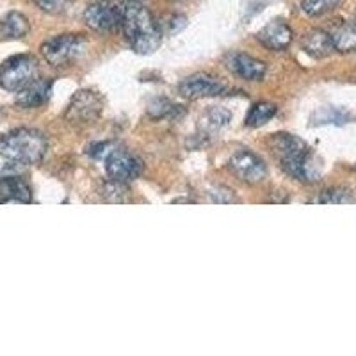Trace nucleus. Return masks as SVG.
I'll return each instance as SVG.
<instances>
[{
	"label": "nucleus",
	"mask_w": 356,
	"mask_h": 356,
	"mask_svg": "<svg viewBox=\"0 0 356 356\" xmlns=\"http://www.w3.org/2000/svg\"><path fill=\"white\" fill-rule=\"evenodd\" d=\"M122 29L134 52L148 56L161 47L162 33L159 22L143 4L123 6Z\"/></svg>",
	"instance_id": "1"
},
{
	"label": "nucleus",
	"mask_w": 356,
	"mask_h": 356,
	"mask_svg": "<svg viewBox=\"0 0 356 356\" xmlns=\"http://www.w3.org/2000/svg\"><path fill=\"white\" fill-rule=\"evenodd\" d=\"M269 145H271L273 152L282 159L289 175L298 180H303V182L319 180V164L310 154V148L300 138H296L292 134H275Z\"/></svg>",
	"instance_id": "2"
},
{
	"label": "nucleus",
	"mask_w": 356,
	"mask_h": 356,
	"mask_svg": "<svg viewBox=\"0 0 356 356\" xmlns=\"http://www.w3.org/2000/svg\"><path fill=\"white\" fill-rule=\"evenodd\" d=\"M47 148V138L33 129H17L0 136V157L17 164H38Z\"/></svg>",
	"instance_id": "3"
},
{
	"label": "nucleus",
	"mask_w": 356,
	"mask_h": 356,
	"mask_svg": "<svg viewBox=\"0 0 356 356\" xmlns=\"http://www.w3.org/2000/svg\"><path fill=\"white\" fill-rule=\"evenodd\" d=\"M38 59L29 54L9 57L4 65L0 66V86L9 93H18L25 86L38 79Z\"/></svg>",
	"instance_id": "4"
},
{
	"label": "nucleus",
	"mask_w": 356,
	"mask_h": 356,
	"mask_svg": "<svg viewBox=\"0 0 356 356\" xmlns=\"http://www.w3.org/2000/svg\"><path fill=\"white\" fill-rule=\"evenodd\" d=\"M86 49V40L79 34H61V36L50 38L41 44V56L49 65L61 68V66L70 65Z\"/></svg>",
	"instance_id": "5"
},
{
	"label": "nucleus",
	"mask_w": 356,
	"mask_h": 356,
	"mask_svg": "<svg viewBox=\"0 0 356 356\" xmlns=\"http://www.w3.org/2000/svg\"><path fill=\"white\" fill-rule=\"evenodd\" d=\"M84 22L97 33H114L122 27L123 4L118 0H95L86 8Z\"/></svg>",
	"instance_id": "6"
},
{
	"label": "nucleus",
	"mask_w": 356,
	"mask_h": 356,
	"mask_svg": "<svg viewBox=\"0 0 356 356\" xmlns=\"http://www.w3.org/2000/svg\"><path fill=\"white\" fill-rule=\"evenodd\" d=\"M104 109V98L91 89H82L73 95L70 102L66 118L75 125H88L98 120Z\"/></svg>",
	"instance_id": "7"
},
{
	"label": "nucleus",
	"mask_w": 356,
	"mask_h": 356,
	"mask_svg": "<svg viewBox=\"0 0 356 356\" xmlns=\"http://www.w3.org/2000/svg\"><path fill=\"white\" fill-rule=\"evenodd\" d=\"M106 170L111 180L127 184L130 180H136L138 177H141L143 161L134 154H130V152L122 150V148H114L106 157Z\"/></svg>",
	"instance_id": "8"
},
{
	"label": "nucleus",
	"mask_w": 356,
	"mask_h": 356,
	"mask_svg": "<svg viewBox=\"0 0 356 356\" xmlns=\"http://www.w3.org/2000/svg\"><path fill=\"white\" fill-rule=\"evenodd\" d=\"M230 170L234 171L241 180L250 184L262 182L267 175V168L262 159L253 152L237 150L230 159Z\"/></svg>",
	"instance_id": "9"
},
{
	"label": "nucleus",
	"mask_w": 356,
	"mask_h": 356,
	"mask_svg": "<svg viewBox=\"0 0 356 356\" xmlns=\"http://www.w3.org/2000/svg\"><path fill=\"white\" fill-rule=\"evenodd\" d=\"M178 89H180L182 97L189 98V100H202V98L222 95L227 91V84L218 81L216 77H209V75H193L180 82Z\"/></svg>",
	"instance_id": "10"
},
{
	"label": "nucleus",
	"mask_w": 356,
	"mask_h": 356,
	"mask_svg": "<svg viewBox=\"0 0 356 356\" xmlns=\"http://www.w3.org/2000/svg\"><path fill=\"white\" fill-rule=\"evenodd\" d=\"M227 68L243 81L250 82L262 81L267 73V66L262 61H259L255 57L246 56V54H232V56H228Z\"/></svg>",
	"instance_id": "11"
},
{
	"label": "nucleus",
	"mask_w": 356,
	"mask_h": 356,
	"mask_svg": "<svg viewBox=\"0 0 356 356\" xmlns=\"http://www.w3.org/2000/svg\"><path fill=\"white\" fill-rule=\"evenodd\" d=\"M260 43L271 50H285L292 41V29L284 20H273L257 34Z\"/></svg>",
	"instance_id": "12"
},
{
	"label": "nucleus",
	"mask_w": 356,
	"mask_h": 356,
	"mask_svg": "<svg viewBox=\"0 0 356 356\" xmlns=\"http://www.w3.org/2000/svg\"><path fill=\"white\" fill-rule=\"evenodd\" d=\"M50 93H52V84L44 79H36L25 86L22 91H18L17 104L22 109H36L49 100Z\"/></svg>",
	"instance_id": "13"
},
{
	"label": "nucleus",
	"mask_w": 356,
	"mask_h": 356,
	"mask_svg": "<svg viewBox=\"0 0 356 356\" xmlns=\"http://www.w3.org/2000/svg\"><path fill=\"white\" fill-rule=\"evenodd\" d=\"M0 202L2 203H31L33 202V191L24 178L4 177L0 180Z\"/></svg>",
	"instance_id": "14"
},
{
	"label": "nucleus",
	"mask_w": 356,
	"mask_h": 356,
	"mask_svg": "<svg viewBox=\"0 0 356 356\" xmlns=\"http://www.w3.org/2000/svg\"><path fill=\"white\" fill-rule=\"evenodd\" d=\"M301 47L308 56L316 57V59H324L330 54L335 52L332 43V36L330 33L323 31V29H314L310 33H307L301 40Z\"/></svg>",
	"instance_id": "15"
},
{
	"label": "nucleus",
	"mask_w": 356,
	"mask_h": 356,
	"mask_svg": "<svg viewBox=\"0 0 356 356\" xmlns=\"http://www.w3.org/2000/svg\"><path fill=\"white\" fill-rule=\"evenodd\" d=\"M333 49L340 54H349L356 50V22H344L337 25L332 33Z\"/></svg>",
	"instance_id": "16"
},
{
	"label": "nucleus",
	"mask_w": 356,
	"mask_h": 356,
	"mask_svg": "<svg viewBox=\"0 0 356 356\" xmlns=\"http://www.w3.org/2000/svg\"><path fill=\"white\" fill-rule=\"evenodd\" d=\"M29 31H31V25H29L27 17L18 11L8 13V15L0 20V34L6 38L18 40V38L27 36Z\"/></svg>",
	"instance_id": "17"
},
{
	"label": "nucleus",
	"mask_w": 356,
	"mask_h": 356,
	"mask_svg": "<svg viewBox=\"0 0 356 356\" xmlns=\"http://www.w3.org/2000/svg\"><path fill=\"white\" fill-rule=\"evenodd\" d=\"M276 114V106L273 104H266V102H260V104H255V106L251 107L250 113L246 116V125L248 127H262L266 125L269 120Z\"/></svg>",
	"instance_id": "18"
},
{
	"label": "nucleus",
	"mask_w": 356,
	"mask_h": 356,
	"mask_svg": "<svg viewBox=\"0 0 356 356\" xmlns=\"http://www.w3.org/2000/svg\"><path fill=\"white\" fill-rule=\"evenodd\" d=\"M342 4V0H303L301 9L308 17H323Z\"/></svg>",
	"instance_id": "19"
},
{
	"label": "nucleus",
	"mask_w": 356,
	"mask_h": 356,
	"mask_svg": "<svg viewBox=\"0 0 356 356\" xmlns=\"http://www.w3.org/2000/svg\"><path fill=\"white\" fill-rule=\"evenodd\" d=\"M232 114L227 109H221V107H216V109L209 111L207 116L203 118V127H205L207 132H216V130L227 127L230 122Z\"/></svg>",
	"instance_id": "20"
},
{
	"label": "nucleus",
	"mask_w": 356,
	"mask_h": 356,
	"mask_svg": "<svg viewBox=\"0 0 356 356\" xmlns=\"http://www.w3.org/2000/svg\"><path fill=\"white\" fill-rule=\"evenodd\" d=\"M187 25V18L184 15H168L164 22H159L162 36H173V34L180 33Z\"/></svg>",
	"instance_id": "21"
},
{
	"label": "nucleus",
	"mask_w": 356,
	"mask_h": 356,
	"mask_svg": "<svg viewBox=\"0 0 356 356\" xmlns=\"http://www.w3.org/2000/svg\"><path fill=\"white\" fill-rule=\"evenodd\" d=\"M104 196H106L107 202L111 203H123L129 200L127 198V196H129V189H127L123 182L111 180V182L104 187Z\"/></svg>",
	"instance_id": "22"
},
{
	"label": "nucleus",
	"mask_w": 356,
	"mask_h": 356,
	"mask_svg": "<svg viewBox=\"0 0 356 356\" xmlns=\"http://www.w3.org/2000/svg\"><path fill=\"white\" fill-rule=\"evenodd\" d=\"M353 195L348 189H328L321 193L317 203H328V205H337V203H351Z\"/></svg>",
	"instance_id": "23"
},
{
	"label": "nucleus",
	"mask_w": 356,
	"mask_h": 356,
	"mask_svg": "<svg viewBox=\"0 0 356 356\" xmlns=\"http://www.w3.org/2000/svg\"><path fill=\"white\" fill-rule=\"evenodd\" d=\"M177 109V106H173L170 100H166V98H157V100H154L150 104V114L154 118H166L170 116L173 111Z\"/></svg>",
	"instance_id": "24"
},
{
	"label": "nucleus",
	"mask_w": 356,
	"mask_h": 356,
	"mask_svg": "<svg viewBox=\"0 0 356 356\" xmlns=\"http://www.w3.org/2000/svg\"><path fill=\"white\" fill-rule=\"evenodd\" d=\"M33 2L41 11L50 13V15H59L68 6V0H33Z\"/></svg>",
	"instance_id": "25"
},
{
	"label": "nucleus",
	"mask_w": 356,
	"mask_h": 356,
	"mask_svg": "<svg viewBox=\"0 0 356 356\" xmlns=\"http://www.w3.org/2000/svg\"><path fill=\"white\" fill-rule=\"evenodd\" d=\"M114 148H118L114 143H95V145H91L88 148V154L95 159H106Z\"/></svg>",
	"instance_id": "26"
},
{
	"label": "nucleus",
	"mask_w": 356,
	"mask_h": 356,
	"mask_svg": "<svg viewBox=\"0 0 356 356\" xmlns=\"http://www.w3.org/2000/svg\"><path fill=\"white\" fill-rule=\"evenodd\" d=\"M212 198H214L216 203H235L237 202V198L234 196V193H232L230 189H227V187H218V189H214L211 193Z\"/></svg>",
	"instance_id": "27"
},
{
	"label": "nucleus",
	"mask_w": 356,
	"mask_h": 356,
	"mask_svg": "<svg viewBox=\"0 0 356 356\" xmlns=\"http://www.w3.org/2000/svg\"><path fill=\"white\" fill-rule=\"evenodd\" d=\"M118 2H122L123 6H130V4H143L145 0H118Z\"/></svg>",
	"instance_id": "28"
},
{
	"label": "nucleus",
	"mask_w": 356,
	"mask_h": 356,
	"mask_svg": "<svg viewBox=\"0 0 356 356\" xmlns=\"http://www.w3.org/2000/svg\"><path fill=\"white\" fill-rule=\"evenodd\" d=\"M171 2H180V0H171Z\"/></svg>",
	"instance_id": "29"
}]
</instances>
